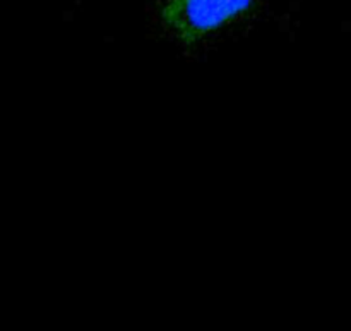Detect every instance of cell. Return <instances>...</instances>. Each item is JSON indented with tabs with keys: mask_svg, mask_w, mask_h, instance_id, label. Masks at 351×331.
I'll list each match as a JSON object with an SVG mask.
<instances>
[{
	"mask_svg": "<svg viewBox=\"0 0 351 331\" xmlns=\"http://www.w3.org/2000/svg\"><path fill=\"white\" fill-rule=\"evenodd\" d=\"M263 0H160L153 14L158 38L185 55L216 47L259 12Z\"/></svg>",
	"mask_w": 351,
	"mask_h": 331,
	"instance_id": "1",
	"label": "cell"
}]
</instances>
